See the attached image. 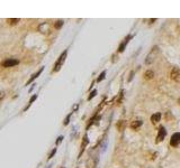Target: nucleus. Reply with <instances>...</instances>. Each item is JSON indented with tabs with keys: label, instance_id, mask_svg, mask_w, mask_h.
<instances>
[{
	"label": "nucleus",
	"instance_id": "ddd939ff",
	"mask_svg": "<svg viewBox=\"0 0 180 168\" xmlns=\"http://www.w3.org/2000/svg\"><path fill=\"white\" fill-rule=\"evenodd\" d=\"M72 113H73V112L69 113L68 116H66L65 119H64V122H63V124H64V126H68V124H69V121H70V118H71V116H72Z\"/></svg>",
	"mask_w": 180,
	"mask_h": 168
},
{
	"label": "nucleus",
	"instance_id": "423d86ee",
	"mask_svg": "<svg viewBox=\"0 0 180 168\" xmlns=\"http://www.w3.org/2000/svg\"><path fill=\"white\" fill-rule=\"evenodd\" d=\"M42 72H43V67H41V68H40V69H38V71H37V72H36V73H34V74H33V75H32V77H30V78H29V80H28V81H27V83H26V85H28V84H30V83H32V82H33V81H34V80H35V78H37V77H38V76H40V75H41V73H42Z\"/></svg>",
	"mask_w": 180,
	"mask_h": 168
},
{
	"label": "nucleus",
	"instance_id": "39448f33",
	"mask_svg": "<svg viewBox=\"0 0 180 168\" xmlns=\"http://www.w3.org/2000/svg\"><path fill=\"white\" fill-rule=\"evenodd\" d=\"M179 143H180V132H176L172 134L171 139H170V145L172 147H177V146H179Z\"/></svg>",
	"mask_w": 180,
	"mask_h": 168
},
{
	"label": "nucleus",
	"instance_id": "6ab92c4d",
	"mask_svg": "<svg viewBox=\"0 0 180 168\" xmlns=\"http://www.w3.org/2000/svg\"><path fill=\"white\" fill-rule=\"evenodd\" d=\"M62 139H63V137H59V138H57V140H56V145L57 143H60L62 141Z\"/></svg>",
	"mask_w": 180,
	"mask_h": 168
},
{
	"label": "nucleus",
	"instance_id": "0eeeda50",
	"mask_svg": "<svg viewBox=\"0 0 180 168\" xmlns=\"http://www.w3.org/2000/svg\"><path fill=\"white\" fill-rule=\"evenodd\" d=\"M131 38H132V36H131V35H129V36H127V37L125 38V39H124V42L122 43L121 45H119V47H118V52H119V53H122L124 49H125V47H126L127 43L129 42V39H131Z\"/></svg>",
	"mask_w": 180,
	"mask_h": 168
},
{
	"label": "nucleus",
	"instance_id": "aec40b11",
	"mask_svg": "<svg viewBox=\"0 0 180 168\" xmlns=\"http://www.w3.org/2000/svg\"><path fill=\"white\" fill-rule=\"evenodd\" d=\"M4 98H5V93L0 91V100H2V99H4Z\"/></svg>",
	"mask_w": 180,
	"mask_h": 168
},
{
	"label": "nucleus",
	"instance_id": "412c9836",
	"mask_svg": "<svg viewBox=\"0 0 180 168\" xmlns=\"http://www.w3.org/2000/svg\"><path fill=\"white\" fill-rule=\"evenodd\" d=\"M61 168H64V167H61Z\"/></svg>",
	"mask_w": 180,
	"mask_h": 168
},
{
	"label": "nucleus",
	"instance_id": "4468645a",
	"mask_svg": "<svg viewBox=\"0 0 180 168\" xmlns=\"http://www.w3.org/2000/svg\"><path fill=\"white\" fill-rule=\"evenodd\" d=\"M7 21H8V24H10V25H16V24L19 21V19L15 18V19H7Z\"/></svg>",
	"mask_w": 180,
	"mask_h": 168
},
{
	"label": "nucleus",
	"instance_id": "a211bd4d",
	"mask_svg": "<svg viewBox=\"0 0 180 168\" xmlns=\"http://www.w3.org/2000/svg\"><path fill=\"white\" fill-rule=\"evenodd\" d=\"M55 152H56V148H54V149L53 150H52L51 151V153H50V156H49V158H52V157H53V156H54V153Z\"/></svg>",
	"mask_w": 180,
	"mask_h": 168
},
{
	"label": "nucleus",
	"instance_id": "f257e3e1",
	"mask_svg": "<svg viewBox=\"0 0 180 168\" xmlns=\"http://www.w3.org/2000/svg\"><path fill=\"white\" fill-rule=\"evenodd\" d=\"M66 55H68V50H64V52L62 53L61 55H60V57L57 58V61L55 62L54 67H53V69H52V72H54V73H55V72H59L60 69H61V67L63 66L64 62H65Z\"/></svg>",
	"mask_w": 180,
	"mask_h": 168
},
{
	"label": "nucleus",
	"instance_id": "f03ea898",
	"mask_svg": "<svg viewBox=\"0 0 180 168\" xmlns=\"http://www.w3.org/2000/svg\"><path fill=\"white\" fill-rule=\"evenodd\" d=\"M19 63L18 59H15V58H7L5 61L1 62V66L2 67H11V66H15Z\"/></svg>",
	"mask_w": 180,
	"mask_h": 168
},
{
	"label": "nucleus",
	"instance_id": "dca6fc26",
	"mask_svg": "<svg viewBox=\"0 0 180 168\" xmlns=\"http://www.w3.org/2000/svg\"><path fill=\"white\" fill-rule=\"evenodd\" d=\"M105 75H106V72L104 71V72H102V73L99 75V77L97 78V82H100V81H102V80H104V78H105Z\"/></svg>",
	"mask_w": 180,
	"mask_h": 168
},
{
	"label": "nucleus",
	"instance_id": "20e7f679",
	"mask_svg": "<svg viewBox=\"0 0 180 168\" xmlns=\"http://www.w3.org/2000/svg\"><path fill=\"white\" fill-rule=\"evenodd\" d=\"M170 76H171L172 81H174V82H180V68H178V67L172 68L171 73H170Z\"/></svg>",
	"mask_w": 180,
	"mask_h": 168
},
{
	"label": "nucleus",
	"instance_id": "6e6552de",
	"mask_svg": "<svg viewBox=\"0 0 180 168\" xmlns=\"http://www.w3.org/2000/svg\"><path fill=\"white\" fill-rule=\"evenodd\" d=\"M160 120H161V113H159V112H157L155 114H153V116L151 117V121H152L153 124L158 123Z\"/></svg>",
	"mask_w": 180,
	"mask_h": 168
},
{
	"label": "nucleus",
	"instance_id": "f3484780",
	"mask_svg": "<svg viewBox=\"0 0 180 168\" xmlns=\"http://www.w3.org/2000/svg\"><path fill=\"white\" fill-rule=\"evenodd\" d=\"M96 93H97V91H96V90H93L92 92L90 93V95H89V98H88V100H91V99H92V98L96 95Z\"/></svg>",
	"mask_w": 180,
	"mask_h": 168
},
{
	"label": "nucleus",
	"instance_id": "9d476101",
	"mask_svg": "<svg viewBox=\"0 0 180 168\" xmlns=\"http://www.w3.org/2000/svg\"><path fill=\"white\" fill-rule=\"evenodd\" d=\"M36 99H37V95H33V97L32 98H30V100H29V102H28V104L27 105H26V107H25V109H24V111H26V110H27V109H29V107H30V105H32L33 104V102H34V101L36 100Z\"/></svg>",
	"mask_w": 180,
	"mask_h": 168
},
{
	"label": "nucleus",
	"instance_id": "9b49d317",
	"mask_svg": "<svg viewBox=\"0 0 180 168\" xmlns=\"http://www.w3.org/2000/svg\"><path fill=\"white\" fill-rule=\"evenodd\" d=\"M153 76H154V73H153L152 71H148L144 74V78H145V80H151Z\"/></svg>",
	"mask_w": 180,
	"mask_h": 168
},
{
	"label": "nucleus",
	"instance_id": "1a4fd4ad",
	"mask_svg": "<svg viewBox=\"0 0 180 168\" xmlns=\"http://www.w3.org/2000/svg\"><path fill=\"white\" fill-rule=\"evenodd\" d=\"M142 123H143L142 120H134V121H132V123H131V128L132 129H137L142 126Z\"/></svg>",
	"mask_w": 180,
	"mask_h": 168
},
{
	"label": "nucleus",
	"instance_id": "7ed1b4c3",
	"mask_svg": "<svg viewBox=\"0 0 180 168\" xmlns=\"http://www.w3.org/2000/svg\"><path fill=\"white\" fill-rule=\"evenodd\" d=\"M165 136H167V130H165V128H164V127H160L159 131H158V137H157V140H155V142H157V143L161 142L163 139L165 138Z\"/></svg>",
	"mask_w": 180,
	"mask_h": 168
},
{
	"label": "nucleus",
	"instance_id": "2eb2a0df",
	"mask_svg": "<svg viewBox=\"0 0 180 168\" xmlns=\"http://www.w3.org/2000/svg\"><path fill=\"white\" fill-rule=\"evenodd\" d=\"M62 25H63V20H57V21H56V24H55V28L60 29V28L62 27Z\"/></svg>",
	"mask_w": 180,
	"mask_h": 168
},
{
	"label": "nucleus",
	"instance_id": "f8f14e48",
	"mask_svg": "<svg viewBox=\"0 0 180 168\" xmlns=\"http://www.w3.org/2000/svg\"><path fill=\"white\" fill-rule=\"evenodd\" d=\"M85 140H83V142H82V146H81V152H80V155L82 153V151L85 150V147L87 146V143H88V138H87V136H85Z\"/></svg>",
	"mask_w": 180,
	"mask_h": 168
}]
</instances>
